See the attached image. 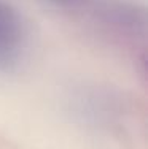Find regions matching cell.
<instances>
[{"label":"cell","mask_w":148,"mask_h":149,"mask_svg":"<svg viewBox=\"0 0 148 149\" xmlns=\"http://www.w3.org/2000/svg\"><path fill=\"white\" fill-rule=\"evenodd\" d=\"M54 2H72V0H54Z\"/></svg>","instance_id":"cell-2"},{"label":"cell","mask_w":148,"mask_h":149,"mask_svg":"<svg viewBox=\"0 0 148 149\" xmlns=\"http://www.w3.org/2000/svg\"><path fill=\"white\" fill-rule=\"evenodd\" d=\"M24 24L10 3L0 0V70H11L24 49Z\"/></svg>","instance_id":"cell-1"}]
</instances>
